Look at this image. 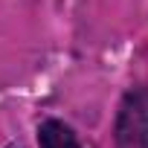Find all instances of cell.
Wrapping results in <instances>:
<instances>
[{
  "label": "cell",
  "mask_w": 148,
  "mask_h": 148,
  "mask_svg": "<svg viewBox=\"0 0 148 148\" xmlns=\"http://www.w3.org/2000/svg\"><path fill=\"white\" fill-rule=\"evenodd\" d=\"M9 148H21V145H9Z\"/></svg>",
  "instance_id": "obj_3"
},
{
  "label": "cell",
  "mask_w": 148,
  "mask_h": 148,
  "mask_svg": "<svg viewBox=\"0 0 148 148\" xmlns=\"http://www.w3.org/2000/svg\"><path fill=\"white\" fill-rule=\"evenodd\" d=\"M38 145L41 148H82L76 134L61 119H44L38 125Z\"/></svg>",
  "instance_id": "obj_2"
},
{
  "label": "cell",
  "mask_w": 148,
  "mask_h": 148,
  "mask_svg": "<svg viewBox=\"0 0 148 148\" xmlns=\"http://www.w3.org/2000/svg\"><path fill=\"white\" fill-rule=\"evenodd\" d=\"M116 148H148V87H134L116 113Z\"/></svg>",
  "instance_id": "obj_1"
}]
</instances>
